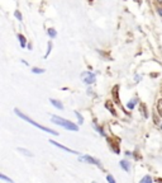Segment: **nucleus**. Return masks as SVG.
Returning a JSON list of instances; mask_svg holds the SVG:
<instances>
[{"label":"nucleus","instance_id":"10","mask_svg":"<svg viewBox=\"0 0 162 183\" xmlns=\"http://www.w3.org/2000/svg\"><path fill=\"white\" fill-rule=\"evenodd\" d=\"M18 151H20V153H23L24 155H27V157H33V154L29 151V150H27V149H23V148H18Z\"/></svg>","mask_w":162,"mask_h":183},{"label":"nucleus","instance_id":"9","mask_svg":"<svg viewBox=\"0 0 162 183\" xmlns=\"http://www.w3.org/2000/svg\"><path fill=\"white\" fill-rule=\"evenodd\" d=\"M113 96H114V99H115V102L118 103V104H120V102H119V98H118V85L114 87V89H113Z\"/></svg>","mask_w":162,"mask_h":183},{"label":"nucleus","instance_id":"5","mask_svg":"<svg viewBox=\"0 0 162 183\" xmlns=\"http://www.w3.org/2000/svg\"><path fill=\"white\" fill-rule=\"evenodd\" d=\"M50 143H51L52 145H55V146L60 148V149H62V150H65V151H67V153H71V154H79L77 151H75V150H72V149H69V148H66L65 145H61V144H58L57 141H55V140H50Z\"/></svg>","mask_w":162,"mask_h":183},{"label":"nucleus","instance_id":"20","mask_svg":"<svg viewBox=\"0 0 162 183\" xmlns=\"http://www.w3.org/2000/svg\"><path fill=\"white\" fill-rule=\"evenodd\" d=\"M107 181H108L109 183H115V179H114V177H113L112 174H108V176H107Z\"/></svg>","mask_w":162,"mask_h":183},{"label":"nucleus","instance_id":"25","mask_svg":"<svg viewBox=\"0 0 162 183\" xmlns=\"http://www.w3.org/2000/svg\"><path fill=\"white\" fill-rule=\"evenodd\" d=\"M161 129H162V125H161Z\"/></svg>","mask_w":162,"mask_h":183},{"label":"nucleus","instance_id":"22","mask_svg":"<svg viewBox=\"0 0 162 183\" xmlns=\"http://www.w3.org/2000/svg\"><path fill=\"white\" fill-rule=\"evenodd\" d=\"M134 1H137V3H141V0H134Z\"/></svg>","mask_w":162,"mask_h":183},{"label":"nucleus","instance_id":"15","mask_svg":"<svg viewBox=\"0 0 162 183\" xmlns=\"http://www.w3.org/2000/svg\"><path fill=\"white\" fill-rule=\"evenodd\" d=\"M105 107H107V108H108L109 111H110V112H112V113H113L114 116H115V115H117V113H115V111H114V108H113V106L110 107V103H109V102H107V104H105Z\"/></svg>","mask_w":162,"mask_h":183},{"label":"nucleus","instance_id":"21","mask_svg":"<svg viewBox=\"0 0 162 183\" xmlns=\"http://www.w3.org/2000/svg\"><path fill=\"white\" fill-rule=\"evenodd\" d=\"M157 12H158V14L162 17V8H158V9H157Z\"/></svg>","mask_w":162,"mask_h":183},{"label":"nucleus","instance_id":"2","mask_svg":"<svg viewBox=\"0 0 162 183\" xmlns=\"http://www.w3.org/2000/svg\"><path fill=\"white\" fill-rule=\"evenodd\" d=\"M51 121L53 122V123L58 125V126H62L63 129L69 130V131H75V132H77L79 131V126L77 125H75L74 122H71V121L66 120V118H62V117H60V116H52Z\"/></svg>","mask_w":162,"mask_h":183},{"label":"nucleus","instance_id":"13","mask_svg":"<svg viewBox=\"0 0 162 183\" xmlns=\"http://www.w3.org/2000/svg\"><path fill=\"white\" fill-rule=\"evenodd\" d=\"M136 102H137V99L131 101V102L127 104V108H128V110H133V108H134V106H136Z\"/></svg>","mask_w":162,"mask_h":183},{"label":"nucleus","instance_id":"17","mask_svg":"<svg viewBox=\"0 0 162 183\" xmlns=\"http://www.w3.org/2000/svg\"><path fill=\"white\" fill-rule=\"evenodd\" d=\"M32 71L34 73V74H42V73H45V70L43 69H38V68H33Z\"/></svg>","mask_w":162,"mask_h":183},{"label":"nucleus","instance_id":"12","mask_svg":"<svg viewBox=\"0 0 162 183\" xmlns=\"http://www.w3.org/2000/svg\"><path fill=\"white\" fill-rule=\"evenodd\" d=\"M48 36L51 37V38H55V37L57 36V32L53 29V28H50L48 29Z\"/></svg>","mask_w":162,"mask_h":183},{"label":"nucleus","instance_id":"11","mask_svg":"<svg viewBox=\"0 0 162 183\" xmlns=\"http://www.w3.org/2000/svg\"><path fill=\"white\" fill-rule=\"evenodd\" d=\"M139 183H153V181H152V178H151L150 176H144V177L141 179Z\"/></svg>","mask_w":162,"mask_h":183},{"label":"nucleus","instance_id":"18","mask_svg":"<svg viewBox=\"0 0 162 183\" xmlns=\"http://www.w3.org/2000/svg\"><path fill=\"white\" fill-rule=\"evenodd\" d=\"M51 50H52V43H51V42H48V46H47V52H46V56H45V57H48Z\"/></svg>","mask_w":162,"mask_h":183},{"label":"nucleus","instance_id":"7","mask_svg":"<svg viewBox=\"0 0 162 183\" xmlns=\"http://www.w3.org/2000/svg\"><path fill=\"white\" fill-rule=\"evenodd\" d=\"M120 167L124 169L126 172H129V168H131V165H129V163H128L127 160H122L120 162Z\"/></svg>","mask_w":162,"mask_h":183},{"label":"nucleus","instance_id":"6","mask_svg":"<svg viewBox=\"0 0 162 183\" xmlns=\"http://www.w3.org/2000/svg\"><path fill=\"white\" fill-rule=\"evenodd\" d=\"M50 102H51V104H53L57 110H63V104L60 101H57V99H50Z\"/></svg>","mask_w":162,"mask_h":183},{"label":"nucleus","instance_id":"4","mask_svg":"<svg viewBox=\"0 0 162 183\" xmlns=\"http://www.w3.org/2000/svg\"><path fill=\"white\" fill-rule=\"evenodd\" d=\"M82 78H84V83L85 84H93L95 82V79H96L95 74H93V73H84Z\"/></svg>","mask_w":162,"mask_h":183},{"label":"nucleus","instance_id":"19","mask_svg":"<svg viewBox=\"0 0 162 183\" xmlns=\"http://www.w3.org/2000/svg\"><path fill=\"white\" fill-rule=\"evenodd\" d=\"M14 15H15V18H17L18 21H22V19H23V17H22V14L19 13V10H15V12H14Z\"/></svg>","mask_w":162,"mask_h":183},{"label":"nucleus","instance_id":"23","mask_svg":"<svg viewBox=\"0 0 162 183\" xmlns=\"http://www.w3.org/2000/svg\"><path fill=\"white\" fill-rule=\"evenodd\" d=\"M157 1H158V3H162V0H157Z\"/></svg>","mask_w":162,"mask_h":183},{"label":"nucleus","instance_id":"3","mask_svg":"<svg viewBox=\"0 0 162 183\" xmlns=\"http://www.w3.org/2000/svg\"><path fill=\"white\" fill-rule=\"evenodd\" d=\"M79 160L80 162H86L89 164H94V165H96L99 168H101V164H100V162L98 160V159H95L93 157H90V155H84V157H80L79 158Z\"/></svg>","mask_w":162,"mask_h":183},{"label":"nucleus","instance_id":"14","mask_svg":"<svg viewBox=\"0 0 162 183\" xmlns=\"http://www.w3.org/2000/svg\"><path fill=\"white\" fill-rule=\"evenodd\" d=\"M0 178H1L3 181H5V182H9V183H14V182H13V179H10V178H9V177H7L5 174H3V173H1V174H0Z\"/></svg>","mask_w":162,"mask_h":183},{"label":"nucleus","instance_id":"1","mask_svg":"<svg viewBox=\"0 0 162 183\" xmlns=\"http://www.w3.org/2000/svg\"><path fill=\"white\" fill-rule=\"evenodd\" d=\"M14 112H15V115H17L18 117H20V118H23L24 121H27L28 123H31V125H33V126H36L37 129H39V130H42V131H45V132H47V134L55 135V136L58 135V132H56L55 130H51V129H48V127H45V126H42V125H39V123H37V122H36L34 120H32V118H29V117H28V116H26L24 113H22V112L19 111L18 108L14 110Z\"/></svg>","mask_w":162,"mask_h":183},{"label":"nucleus","instance_id":"8","mask_svg":"<svg viewBox=\"0 0 162 183\" xmlns=\"http://www.w3.org/2000/svg\"><path fill=\"white\" fill-rule=\"evenodd\" d=\"M18 38H19V42H20V46H22V47H26V45H27L26 37L23 36V35H18Z\"/></svg>","mask_w":162,"mask_h":183},{"label":"nucleus","instance_id":"24","mask_svg":"<svg viewBox=\"0 0 162 183\" xmlns=\"http://www.w3.org/2000/svg\"><path fill=\"white\" fill-rule=\"evenodd\" d=\"M91 183H96V182H91Z\"/></svg>","mask_w":162,"mask_h":183},{"label":"nucleus","instance_id":"16","mask_svg":"<svg viewBox=\"0 0 162 183\" xmlns=\"http://www.w3.org/2000/svg\"><path fill=\"white\" fill-rule=\"evenodd\" d=\"M75 115H76V117H77V120H79V123L81 125V123H82V122H84V118H82V116H81V115L77 111H75Z\"/></svg>","mask_w":162,"mask_h":183}]
</instances>
